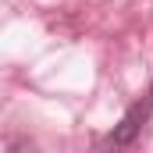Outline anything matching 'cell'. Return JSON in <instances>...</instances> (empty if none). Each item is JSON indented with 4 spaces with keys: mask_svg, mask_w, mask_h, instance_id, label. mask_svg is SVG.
<instances>
[{
    "mask_svg": "<svg viewBox=\"0 0 153 153\" xmlns=\"http://www.w3.org/2000/svg\"><path fill=\"white\" fill-rule=\"evenodd\" d=\"M153 114V85H150V93L143 96V100H135L128 111H125V117L114 125V132L107 135V146L111 150H125V146H132L135 139H139V132H143V125L150 121Z\"/></svg>",
    "mask_w": 153,
    "mask_h": 153,
    "instance_id": "cell-1",
    "label": "cell"
}]
</instances>
